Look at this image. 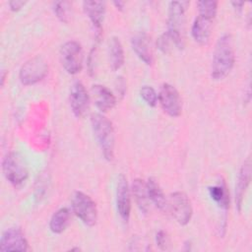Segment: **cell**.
<instances>
[{"instance_id": "obj_1", "label": "cell", "mask_w": 252, "mask_h": 252, "mask_svg": "<svg viewBox=\"0 0 252 252\" xmlns=\"http://www.w3.org/2000/svg\"><path fill=\"white\" fill-rule=\"evenodd\" d=\"M235 62L232 37L228 33L222 34L217 41L213 54L211 76L214 80H221L226 77Z\"/></svg>"}, {"instance_id": "obj_2", "label": "cell", "mask_w": 252, "mask_h": 252, "mask_svg": "<svg viewBox=\"0 0 252 252\" xmlns=\"http://www.w3.org/2000/svg\"><path fill=\"white\" fill-rule=\"evenodd\" d=\"M92 128L101 153L106 160H112L114 158L115 136L111 121L101 113H93L91 115Z\"/></svg>"}, {"instance_id": "obj_3", "label": "cell", "mask_w": 252, "mask_h": 252, "mask_svg": "<svg viewBox=\"0 0 252 252\" xmlns=\"http://www.w3.org/2000/svg\"><path fill=\"white\" fill-rule=\"evenodd\" d=\"M189 3L186 1H171L168 6L167 31L173 44L182 49L184 47L185 10Z\"/></svg>"}, {"instance_id": "obj_4", "label": "cell", "mask_w": 252, "mask_h": 252, "mask_svg": "<svg viewBox=\"0 0 252 252\" xmlns=\"http://www.w3.org/2000/svg\"><path fill=\"white\" fill-rule=\"evenodd\" d=\"M2 171L5 178L14 186L22 185L29 176V170L24 158L16 152H11L4 157Z\"/></svg>"}, {"instance_id": "obj_5", "label": "cell", "mask_w": 252, "mask_h": 252, "mask_svg": "<svg viewBox=\"0 0 252 252\" xmlns=\"http://www.w3.org/2000/svg\"><path fill=\"white\" fill-rule=\"evenodd\" d=\"M72 210L74 214L87 226H94L97 220V209L93 199L81 192L76 191L72 198Z\"/></svg>"}, {"instance_id": "obj_6", "label": "cell", "mask_w": 252, "mask_h": 252, "mask_svg": "<svg viewBox=\"0 0 252 252\" xmlns=\"http://www.w3.org/2000/svg\"><path fill=\"white\" fill-rule=\"evenodd\" d=\"M60 61L65 71L71 75H75L82 70L83 67V48L76 40H69L62 44L59 52Z\"/></svg>"}, {"instance_id": "obj_7", "label": "cell", "mask_w": 252, "mask_h": 252, "mask_svg": "<svg viewBox=\"0 0 252 252\" xmlns=\"http://www.w3.org/2000/svg\"><path fill=\"white\" fill-rule=\"evenodd\" d=\"M48 65L45 59L36 55L29 59L20 69L19 78L23 85L30 86L41 81L47 74Z\"/></svg>"}, {"instance_id": "obj_8", "label": "cell", "mask_w": 252, "mask_h": 252, "mask_svg": "<svg viewBox=\"0 0 252 252\" xmlns=\"http://www.w3.org/2000/svg\"><path fill=\"white\" fill-rule=\"evenodd\" d=\"M168 208L171 211V214L175 220L181 224H187L193 214L192 205L188 196L181 191H177L170 194L168 200Z\"/></svg>"}, {"instance_id": "obj_9", "label": "cell", "mask_w": 252, "mask_h": 252, "mask_svg": "<svg viewBox=\"0 0 252 252\" xmlns=\"http://www.w3.org/2000/svg\"><path fill=\"white\" fill-rule=\"evenodd\" d=\"M158 97L163 111L169 116L177 117L181 114L182 102L175 87L168 83H163L160 86Z\"/></svg>"}, {"instance_id": "obj_10", "label": "cell", "mask_w": 252, "mask_h": 252, "mask_svg": "<svg viewBox=\"0 0 252 252\" xmlns=\"http://www.w3.org/2000/svg\"><path fill=\"white\" fill-rule=\"evenodd\" d=\"M70 106L77 118L84 117L90 109V95L80 81L74 82L70 88Z\"/></svg>"}, {"instance_id": "obj_11", "label": "cell", "mask_w": 252, "mask_h": 252, "mask_svg": "<svg viewBox=\"0 0 252 252\" xmlns=\"http://www.w3.org/2000/svg\"><path fill=\"white\" fill-rule=\"evenodd\" d=\"M28 249H29V244L21 228L9 227L2 233V236L0 239L1 251L24 252V251H27Z\"/></svg>"}, {"instance_id": "obj_12", "label": "cell", "mask_w": 252, "mask_h": 252, "mask_svg": "<svg viewBox=\"0 0 252 252\" xmlns=\"http://www.w3.org/2000/svg\"><path fill=\"white\" fill-rule=\"evenodd\" d=\"M116 206L120 218L123 221H128L131 212V195L125 175L120 174L116 188Z\"/></svg>"}, {"instance_id": "obj_13", "label": "cell", "mask_w": 252, "mask_h": 252, "mask_svg": "<svg viewBox=\"0 0 252 252\" xmlns=\"http://www.w3.org/2000/svg\"><path fill=\"white\" fill-rule=\"evenodd\" d=\"M251 180V160L250 158H246L241 165L237 181L235 184V192H234V199H235V207L238 212L241 211L243 199L246 193V190L250 184Z\"/></svg>"}, {"instance_id": "obj_14", "label": "cell", "mask_w": 252, "mask_h": 252, "mask_svg": "<svg viewBox=\"0 0 252 252\" xmlns=\"http://www.w3.org/2000/svg\"><path fill=\"white\" fill-rule=\"evenodd\" d=\"M131 44L133 50L143 62H145L147 65L153 64L154 53L151 37L145 32H139L135 33L131 39Z\"/></svg>"}, {"instance_id": "obj_15", "label": "cell", "mask_w": 252, "mask_h": 252, "mask_svg": "<svg viewBox=\"0 0 252 252\" xmlns=\"http://www.w3.org/2000/svg\"><path fill=\"white\" fill-rule=\"evenodd\" d=\"M92 95L95 106L101 112H106L112 109L116 104V97L112 92L102 85L92 86Z\"/></svg>"}, {"instance_id": "obj_16", "label": "cell", "mask_w": 252, "mask_h": 252, "mask_svg": "<svg viewBox=\"0 0 252 252\" xmlns=\"http://www.w3.org/2000/svg\"><path fill=\"white\" fill-rule=\"evenodd\" d=\"M213 22L214 20L200 15L195 18L191 27V34L197 43L201 45L208 43L212 33Z\"/></svg>"}, {"instance_id": "obj_17", "label": "cell", "mask_w": 252, "mask_h": 252, "mask_svg": "<svg viewBox=\"0 0 252 252\" xmlns=\"http://www.w3.org/2000/svg\"><path fill=\"white\" fill-rule=\"evenodd\" d=\"M83 9L85 14L90 19L91 23L97 32L101 30V24L105 15V2L103 1H84Z\"/></svg>"}, {"instance_id": "obj_18", "label": "cell", "mask_w": 252, "mask_h": 252, "mask_svg": "<svg viewBox=\"0 0 252 252\" xmlns=\"http://www.w3.org/2000/svg\"><path fill=\"white\" fill-rule=\"evenodd\" d=\"M147 183V190H148V195L149 199L153 202V204L160 211L164 212L168 208V202L164 196V193L162 189L160 188L158 182L151 177L148 179Z\"/></svg>"}, {"instance_id": "obj_19", "label": "cell", "mask_w": 252, "mask_h": 252, "mask_svg": "<svg viewBox=\"0 0 252 252\" xmlns=\"http://www.w3.org/2000/svg\"><path fill=\"white\" fill-rule=\"evenodd\" d=\"M109 65L113 71L119 70L124 64V50L118 37L112 36L108 44Z\"/></svg>"}, {"instance_id": "obj_20", "label": "cell", "mask_w": 252, "mask_h": 252, "mask_svg": "<svg viewBox=\"0 0 252 252\" xmlns=\"http://www.w3.org/2000/svg\"><path fill=\"white\" fill-rule=\"evenodd\" d=\"M131 189L140 211L144 214L148 213L150 199H149L148 190H147V183L143 179L136 178L133 180Z\"/></svg>"}, {"instance_id": "obj_21", "label": "cell", "mask_w": 252, "mask_h": 252, "mask_svg": "<svg viewBox=\"0 0 252 252\" xmlns=\"http://www.w3.org/2000/svg\"><path fill=\"white\" fill-rule=\"evenodd\" d=\"M209 194L220 209L224 212L227 211L229 206V194L224 180L221 179L217 185L209 187Z\"/></svg>"}, {"instance_id": "obj_22", "label": "cell", "mask_w": 252, "mask_h": 252, "mask_svg": "<svg viewBox=\"0 0 252 252\" xmlns=\"http://www.w3.org/2000/svg\"><path fill=\"white\" fill-rule=\"evenodd\" d=\"M71 213L68 208H61L57 210L51 217L49 221V228L54 233L63 232L69 224Z\"/></svg>"}, {"instance_id": "obj_23", "label": "cell", "mask_w": 252, "mask_h": 252, "mask_svg": "<svg viewBox=\"0 0 252 252\" xmlns=\"http://www.w3.org/2000/svg\"><path fill=\"white\" fill-rule=\"evenodd\" d=\"M72 5L68 1H55L53 2V11L56 17L64 24H67L70 19Z\"/></svg>"}, {"instance_id": "obj_24", "label": "cell", "mask_w": 252, "mask_h": 252, "mask_svg": "<svg viewBox=\"0 0 252 252\" xmlns=\"http://www.w3.org/2000/svg\"><path fill=\"white\" fill-rule=\"evenodd\" d=\"M199 15L214 20L218 11V1L202 0L197 2Z\"/></svg>"}, {"instance_id": "obj_25", "label": "cell", "mask_w": 252, "mask_h": 252, "mask_svg": "<svg viewBox=\"0 0 252 252\" xmlns=\"http://www.w3.org/2000/svg\"><path fill=\"white\" fill-rule=\"evenodd\" d=\"M140 95L148 105H150L152 107H155L157 105L158 97V94L156 93V91L154 90L153 87L143 86L140 89Z\"/></svg>"}, {"instance_id": "obj_26", "label": "cell", "mask_w": 252, "mask_h": 252, "mask_svg": "<svg viewBox=\"0 0 252 252\" xmlns=\"http://www.w3.org/2000/svg\"><path fill=\"white\" fill-rule=\"evenodd\" d=\"M173 44L170 36L168 35V33L165 32H163L157 40V47L163 52L164 54H168L171 51V45ZM174 45V44H173Z\"/></svg>"}, {"instance_id": "obj_27", "label": "cell", "mask_w": 252, "mask_h": 252, "mask_svg": "<svg viewBox=\"0 0 252 252\" xmlns=\"http://www.w3.org/2000/svg\"><path fill=\"white\" fill-rule=\"evenodd\" d=\"M156 241H157L158 246L161 250H168V248H169V238H168L165 231L159 230L156 235Z\"/></svg>"}, {"instance_id": "obj_28", "label": "cell", "mask_w": 252, "mask_h": 252, "mask_svg": "<svg viewBox=\"0 0 252 252\" xmlns=\"http://www.w3.org/2000/svg\"><path fill=\"white\" fill-rule=\"evenodd\" d=\"M115 86H116V90H117V93L123 96L124 94H125V91H126V83H125V80L123 77H117L116 78V83H115Z\"/></svg>"}, {"instance_id": "obj_29", "label": "cell", "mask_w": 252, "mask_h": 252, "mask_svg": "<svg viewBox=\"0 0 252 252\" xmlns=\"http://www.w3.org/2000/svg\"><path fill=\"white\" fill-rule=\"evenodd\" d=\"M26 4L25 1H22V0H13V1H10L9 2V7L12 11H18L20 10L24 5Z\"/></svg>"}, {"instance_id": "obj_30", "label": "cell", "mask_w": 252, "mask_h": 252, "mask_svg": "<svg viewBox=\"0 0 252 252\" xmlns=\"http://www.w3.org/2000/svg\"><path fill=\"white\" fill-rule=\"evenodd\" d=\"M230 3L233 6V8L236 10V12H238L239 14L242 12V7L244 5V2H242V1H231Z\"/></svg>"}, {"instance_id": "obj_31", "label": "cell", "mask_w": 252, "mask_h": 252, "mask_svg": "<svg viewBox=\"0 0 252 252\" xmlns=\"http://www.w3.org/2000/svg\"><path fill=\"white\" fill-rule=\"evenodd\" d=\"M113 4L115 5V7L118 9V10H123V8H124V2L123 1H114L113 2Z\"/></svg>"}, {"instance_id": "obj_32", "label": "cell", "mask_w": 252, "mask_h": 252, "mask_svg": "<svg viewBox=\"0 0 252 252\" xmlns=\"http://www.w3.org/2000/svg\"><path fill=\"white\" fill-rule=\"evenodd\" d=\"M5 78H6V71L3 70L2 73H1V86L4 85V81H5Z\"/></svg>"}]
</instances>
